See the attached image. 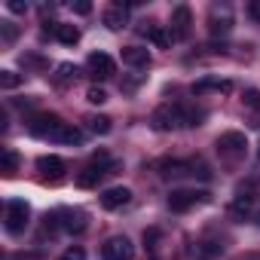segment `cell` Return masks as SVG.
<instances>
[{
	"instance_id": "603a6c76",
	"label": "cell",
	"mask_w": 260,
	"mask_h": 260,
	"mask_svg": "<svg viewBox=\"0 0 260 260\" xmlns=\"http://www.w3.org/2000/svg\"><path fill=\"white\" fill-rule=\"evenodd\" d=\"M16 169H19V153L16 150H4V175H16Z\"/></svg>"
},
{
	"instance_id": "d6986e66",
	"label": "cell",
	"mask_w": 260,
	"mask_h": 260,
	"mask_svg": "<svg viewBox=\"0 0 260 260\" xmlns=\"http://www.w3.org/2000/svg\"><path fill=\"white\" fill-rule=\"evenodd\" d=\"M144 34H147V37H150V43H153V46H159V49H169V46H172V37H175V34H172V31H166L162 25H150V28H144Z\"/></svg>"
},
{
	"instance_id": "ba28073f",
	"label": "cell",
	"mask_w": 260,
	"mask_h": 260,
	"mask_svg": "<svg viewBox=\"0 0 260 260\" xmlns=\"http://www.w3.org/2000/svg\"><path fill=\"white\" fill-rule=\"evenodd\" d=\"M58 125H61V119L55 113H34L28 119V132L37 135V138H52V132H55Z\"/></svg>"
},
{
	"instance_id": "f1b7e54d",
	"label": "cell",
	"mask_w": 260,
	"mask_h": 260,
	"mask_svg": "<svg viewBox=\"0 0 260 260\" xmlns=\"http://www.w3.org/2000/svg\"><path fill=\"white\" fill-rule=\"evenodd\" d=\"M199 254H202V260H208V257H214V254H220V245H214V242H205V245L199 248Z\"/></svg>"
},
{
	"instance_id": "44dd1931",
	"label": "cell",
	"mask_w": 260,
	"mask_h": 260,
	"mask_svg": "<svg viewBox=\"0 0 260 260\" xmlns=\"http://www.w3.org/2000/svg\"><path fill=\"white\" fill-rule=\"evenodd\" d=\"M86 122H89V132H95V135H107L110 132V119L107 116H86Z\"/></svg>"
},
{
	"instance_id": "e575fe53",
	"label": "cell",
	"mask_w": 260,
	"mask_h": 260,
	"mask_svg": "<svg viewBox=\"0 0 260 260\" xmlns=\"http://www.w3.org/2000/svg\"><path fill=\"white\" fill-rule=\"evenodd\" d=\"M257 159H260V147H257Z\"/></svg>"
},
{
	"instance_id": "836d02e7",
	"label": "cell",
	"mask_w": 260,
	"mask_h": 260,
	"mask_svg": "<svg viewBox=\"0 0 260 260\" xmlns=\"http://www.w3.org/2000/svg\"><path fill=\"white\" fill-rule=\"evenodd\" d=\"M245 260H260V257H245Z\"/></svg>"
},
{
	"instance_id": "277c9868",
	"label": "cell",
	"mask_w": 260,
	"mask_h": 260,
	"mask_svg": "<svg viewBox=\"0 0 260 260\" xmlns=\"http://www.w3.org/2000/svg\"><path fill=\"white\" fill-rule=\"evenodd\" d=\"M113 169H116V162H107V166H104V156H95V162H92V166H86V169L77 175V187L89 190V187H95L104 175H110Z\"/></svg>"
},
{
	"instance_id": "30bf717a",
	"label": "cell",
	"mask_w": 260,
	"mask_h": 260,
	"mask_svg": "<svg viewBox=\"0 0 260 260\" xmlns=\"http://www.w3.org/2000/svg\"><path fill=\"white\" fill-rule=\"evenodd\" d=\"M37 172H40L43 181L58 184V181L64 178V159H61V156H40V159H37Z\"/></svg>"
},
{
	"instance_id": "83f0119b",
	"label": "cell",
	"mask_w": 260,
	"mask_h": 260,
	"mask_svg": "<svg viewBox=\"0 0 260 260\" xmlns=\"http://www.w3.org/2000/svg\"><path fill=\"white\" fill-rule=\"evenodd\" d=\"M61 260H86V251H83L80 245H71V248L61 254Z\"/></svg>"
},
{
	"instance_id": "52a82bcc",
	"label": "cell",
	"mask_w": 260,
	"mask_h": 260,
	"mask_svg": "<svg viewBox=\"0 0 260 260\" xmlns=\"http://www.w3.org/2000/svg\"><path fill=\"white\" fill-rule=\"evenodd\" d=\"M245 147H248V141H245L242 132H223V135L217 138V150H220L226 159H239V156H245Z\"/></svg>"
},
{
	"instance_id": "5bb4252c",
	"label": "cell",
	"mask_w": 260,
	"mask_h": 260,
	"mask_svg": "<svg viewBox=\"0 0 260 260\" xmlns=\"http://www.w3.org/2000/svg\"><path fill=\"white\" fill-rule=\"evenodd\" d=\"M190 25H193V16H190V7H175V13H172V34L175 37H187L190 34Z\"/></svg>"
},
{
	"instance_id": "ac0fdd59",
	"label": "cell",
	"mask_w": 260,
	"mask_h": 260,
	"mask_svg": "<svg viewBox=\"0 0 260 260\" xmlns=\"http://www.w3.org/2000/svg\"><path fill=\"white\" fill-rule=\"evenodd\" d=\"M251 211H254V196H248V193L236 196V199H233V205H230V214H233L236 220H245Z\"/></svg>"
},
{
	"instance_id": "e0dca14e",
	"label": "cell",
	"mask_w": 260,
	"mask_h": 260,
	"mask_svg": "<svg viewBox=\"0 0 260 260\" xmlns=\"http://www.w3.org/2000/svg\"><path fill=\"white\" fill-rule=\"evenodd\" d=\"M205 92H233V83L230 80H199L193 83V95H205Z\"/></svg>"
},
{
	"instance_id": "8fae6325",
	"label": "cell",
	"mask_w": 260,
	"mask_h": 260,
	"mask_svg": "<svg viewBox=\"0 0 260 260\" xmlns=\"http://www.w3.org/2000/svg\"><path fill=\"white\" fill-rule=\"evenodd\" d=\"M55 217H58V226L68 230V233H83V230H86V214H83V211L61 208V211H55Z\"/></svg>"
},
{
	"instance_id": "d4e9b609",
	"label": "cell",
	"mask_w": 260,
	"mask_h": 260,
	"mask_svg": "<svg viewBox=\"0 0 260 260\" xmlns=\"http://www.w3.org/2000/svg\"><path fill=\"white\" fill-rule=\"evenodd\" d=\"M242 101H245L248 110H260V92H257V89H248V92L242 95Z\"/></svg>"
},
{
	"instance_id": "f546056e",
	"label": "cell",
	"mask_w": 260,
	"mask_h": 260,
	"mask_svg": "<svg viewBox=\"0 0 260 260\" xmlns=\"http://www.w3.org/2000/svg\"><path fill=\"white\" fill-rule=\"evenodd\" d=\"M156 242H159V230H147V233H144V245H147L150 251H156Z\"/></svg>"
},
{
	"instance_id": "4dcf8cb0",
	"label": "cell",
	"mask_w": 260,
	"mask_h": 260,
	"mask_svg": "<svg viewBox=\"0 0 260 260\" xmlns=\"http://www.w3.org/2000/svg\"><path fill=\"white\" fill-rule=\"evenodd\" d=\"M71 10L80 13V16H89V13H92V4H86V0H77V4H71Z\"/></svg>"
},
{
	"instance_id": "cb8c5ba5",
	"label": "cell",
	"mask_w": 260,
	"mask_h": 260,
	"mask_svg": "<svg viewBox=\"0 0 260 260\" xmlns=\"http://www.w3.org/2000/svg\"><path fill=\"white\" fill-rule=\"evenodd\" d=\"M19 83H22V77L16 71H0V86H4V89H16Z\"/></svg>"
},
{
	"instance_id": "3957f363",
	"label": "cell",
	"mask_w": 260,
	"mask_h": 260,
	"mask_svg": "<svg viewBox=\"0 0 260 260\" xmlns=\"http://www.w3.org/2000/svg\"><path fill=\"white\" fill-rule=\"evenodd\" d=\"M28 217H31V208H28L25 199H10L7 202V233L19 236L28 226Z\"/></svg>"
},
{
	"instance_id": "5b68a950",
	"label": "cell",
	"mask_w": 260,
	"mask_h": 260,
	"mask_svg": "<svg viewBox=\"0 0 260 260\" xmlns=\"http://www.w3.org/2000/svg\"><path fill=\"white\" fill-rule=\"evenodd\" d=\"M199 202H208V193L205 190H172L169 193V208L178 211V214L181 211H190Z\"/></svg>"
},
{
	"instance_id": "4316f807",
	"label": "cell",
	"mask_w": 260,
	"mask_h": 260,
	"mask_svg": "<svg viewBox=\"0 0 260 260\" xmlns=\"http://www.w3.org/2000/svg\"><path fill=\"white\" fill-rule=\"evenodd\" d=\"M86 98H89L92 104H104V101H107V92H104V89H98V86H92V89L86 92Z\"/></svg>"
},
{
	"instance_id": "8992f818",
	"label": "cell",
	"mask_w": 260,
	"mask_h": 260,
	"mask_svg": "<svg viewBox=\"0 0 260 260\" xmlns=\"http://www.w3.org/2000/svg\"><path fill=\"white\" fill-rule=\"evenodd\" d=\"M101 257H104V260H132V257H135V245L128 242L125 236H113V239L104 242Z\"/></svg>"
},
{
	"instance_id": "6da1fadb",
	"label": "cell",
	"mask_w": 260,
	"mask_h": 260,
	"mask_svg": "<svg viewBox=\"0 0 260 260\" xmlns=\"http://www.w3.org/2000/svg\"><path fill=\"white\" fill-rule=\"evenodd\" d=\"M159 175L162 178H184V175L211 178V172H208V166L202 159H190V162H184V159H162L159 162Z\"/></svg>"
},
{
	"instance_id": "1f68e13d",
	"label": "cell",
	"mask_w": 260,
	"mask_h": 260,
	"mask_svg": "<svg viewBox=\"0 0 260 260\" xmlns=\"http://www.w3.org/2000/svg\"><path fill=\"white\" fill-rule=\"evenodd\" d=\"M248 16L254 22H260V0H251V4H248Z\"/></svg>"
},
{
	"instance_id": "4fadbf2b",
	"label": "cell",
	"mask_w": 260,
	"mask_h": 260,
	"mask_svg": "<svg viewBox=\"0 0 260 260\" xmlns=\"http://www.w3.org/2000/svg\"><path fill=\"white\" fill-rule=\"evenodd\" d=\"M49 141H55V144H71V147H80L83 144V132L77 125H71V122H61L55 132H52V138Z\"/></svg>"
},
{
	"instance_id": "9c48e42d",
	"label": "cell",
	"mask_w": 260,
	"mask_h": 260,
	"mask_svg": "<svg viewBox=\"0 0 260 260\" xmlns=\"http://www.w3.org/2000/svg\"><path fill=\"white\" fill-rule=\"evenodd\" d=\"M86 68H89V74H92L95 80H107V77L116 74V61H113L107 52H92L89 61H86Z\"/></svg>"
},
{
	"instance_id": "7c38bea8",
	"label": "cell",
	"mask_w": 260,
	"mask_h": 260,
	"mask_svg": "<svg viewBox=\"0 0 260 260\" xmlns=\"http://www.w3.org/2000/svg\"><path fill=\"white\" fill-rule=\"evenodd\" d=\"M128 199H132V190H128V187H110V190L101 193V205L107 211H116V208L128 205Z\"/></svg>"
},
{
	"instance_id": "484cf974",
	"label": "cell",
	"mask_w": 260,
	"mask_h": 260,
	"mask_svg": "<svg viewBox=\"0 0 260 260\" xmlns=\"http://www.w3.org/2000/svg\"><path fill=\"white\" fill-rule=\"evenodd\" d=\"M77 74H80V71H77L74 64H58V80H61V83H71V80H77Z\"/></svg>"
},
{
	"instance_id": "2e32d148",
	"label": "cell",
	"mask_w": 260,
	"mask_h": 260,
	"mask_svg": "<svg viewBox=\"0 0 260 260\" xmlns=\"http://www.w3.org/2000/svg\"><path fill=\"white\" fill-rule=\"evenodd\" d=\"M104 25H107L110 31L125 28V25H128V13H125V7H122V4H116V7L104 10Z\"/></svg>"
},
{
	"instance_id": "7a4b0ae2",
	"label": "cell",
	"mask_w": 260,
	"mask_h": 260,
	"mask_svg": "<svg viewBox=\"0 0 260 260\" xmlns=\"http://www.w3.org/2000/svg\"><path fill=\"white\" fill-rule=\"evenodd\" d=\"M150 122H153V128H159V132L181 128L184 125V104H162V107H156Z\"/></svg>"
},
{
	"instance_id": "9a60e30c",
	"label": "cell",
	"mask_w": 260,
	"mask_h": 260,
	"mask_svg": "<svg viewBox=\"0 0 260 260\" xmlns=\"http://www.w3.org/2000/svg\"><path fill=\"white\" fill-rule=\"evenodd\" d=\"M122 61L128 68H150V52L141 46H125L122 49Z\"/></svg>"
},
{
	"instance_id": "7402d4cb",
	"label": "cell",
	"mask_w": 260,
	"mask_h": 260,
	"mask_svg": "<svg viewBox=\"0 0 260 260\" xmlns=\"http://www.w3.org/2000/svg\"><path fill=\"white\" fill-rule=\"evenodd\" d=\"M230 28H233V19H230V16H223V19H217V16H214V19H211V25H208V31H211L214 37H217V34H230Z\"/></svg>"
},
{
	"instance_id": "ffe728a7",
	"label": "cell",
	"mask_w": 260,
	"mask_h": 260,
	"mask_svg": "<svg viewBox=\"0 0 260 260\" xmlns=\"http://www.w3.org/2000/svg\"><path fill=\"white\" fill-rule=\"evenodd\" d=\"M55 37H58V43L74 46V43H80V28L77 25H55Z\"/></svg>"
},
{
	"instance_id": "d6a6232c",
	"label": "cell",
	"mask_w": 260,
	"mask_h": 260,
	"mask_svg": "<svg viewBox=\"0 0 260 260\" xmlns=\"http://www.w3.org/2000/svg\"><path fill=\"white\" fill-rule=\"evenodd\" d=\"M7 10H10V13H25L28 7L22 4V0H10V4H7Z\"/></svg>"
}]
</instances>
